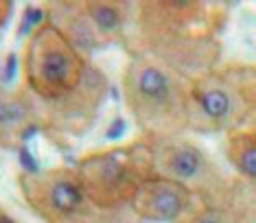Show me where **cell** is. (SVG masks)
I'll return each instance as SVG.
<instances>
[{
	"mask_svg": "<svg viewBox=\"0 0 256 223\" xmlns=\"http://www.w3.org/2000/svg\"><path fill=\"white\" fill-rule=\"evenodd\" d=\"M86 79L79 50L55 24H44L26 48V84L46 101L68 96Z\"/></svg>",
	"mask_w": 256,
	"mask_h": 223,
	"instance_id": "obj_2",
	"label": "cell"
},
{
	"mask_svg": "<svg viewBox=\"0 0 256 223\" xmlns=\"http://www.w3.org/2000/svg\"><path fill=\"white\" fill-rule=\"evenodd\" d=\"M4 7H7V4H0V9H4Z\"/></svg>",
	"mask_w": 256,
	"mask_h": 223,
	"instance_id": "obj_17",
	"label": "cell"
},
{
	"mask_svg": "<svg viewBox=\"0 0 256 223\" xmlns=\"http://www.w3.org/2000/svg\"><path fill=\"white\" fill-rule=\"evenodd\" d=\"M86 18L101 35H116L125 24V16L114 2H86Z\"/></svg>",
	"mask_w": 256,
	"mask_h": 223,
	"instance_id": "obj_9",
	"label": "cell"
},
{
	"mask_svg": "<svg viewBox=\"0 0 256 223\" xmlns=\"http://www.w3.org/2000/svg\"><path fill=\"white\" fill-rule=\"evenodd\" d=\"M132 206L144 221L173 223L190 208V190L168 178H147L136 186Z\"/></svg>",
	"mask_w": 256,
	"mask_h": 223,
	"instance_id": "obj_6",
	"label": "cell"
},
{
	"mask_svg": "<svg viewBox=\"0 0 256 223\" xmlns=\"http://www.w3.org/2000/svg\"><path fill=\"white\" fill-rule=\"evenodd\" d=\"M31 118V108L22 98H0V134L22 132Z\"/></svg>",
	"mask_w": 256,
	"mask_h": 223,
	"instance_id": "obj_10",
	"label": "cell"
},
{
	"mask_svg": "<svg viewBox=\"0 0 256 223\" xmlns=\"http://www.w3.org/2000/svg\"><path fill=\"white\" fill-rule=\"evenodd\" d=\"M44 20V11L40 7H33V4H28L24 9V14H22V20H20V28H18V38H24L33 31L36 26L42 24Z\"/></svg>",
	"mask_w": 256,
	"mask_h": 223,
	"instance_id": "obj_11",
	"label": "cell"
},
{
	"mask_svg": "<svg viewBox=\"0 0 256 223\" xmlns=\"http://www.w3.org/2000/svg\"><path fill=\"white\" fill-rule=\"evenodd\" d=\"M156 164L162 171V178L176 180V182H188L200 180L206 173V158L202 149L190 142H168L162 146L160 156L156 154Z\"/></svg>",
	"mask_w": 256,
	"mask_h": 223,
	"instance_id": "obj_7",
	"label": "cell"
},
{
	"mask_svg": "<svg viewBox=\"0 0 256 223\" xmlns=\"http://www.w3.org/2000/svg\"><path fill=\"white\" fill-rule=\"evenodd\" d=\"M125 98L138 127L151 138H171L188 125V94L168 68L136 60L125 72Z\"/></svg>",
	"mask_w": 256,
	"mask_h": 223,
	"instance_id": "obj_1",
	"label": "cell"
},
{
	"mask_svg": "<svg viewBox=\"0 0 256 223\" xmlns=\"http://www.w3.org/2000/svg\"><path fill=\"white\" fill-rule=\"evenodd\" d=\"M18 160L22 164V168H24V173L26 175H36L40 173V166H38V160H36V156L28 151V146L26 144H20L18 146Z\"/></svg>",
	"mask_w": 256,
	"mask_h": 223,
	"instance_id": "obj_12",
	"label": "cell"
},
{
	"mask_svg": "<svg viewBox=\"0 0 256 223\" xmlns=\"http://www.w3.org/2000/svg\"><path fill=\"white\" fill-rule=\"evenodd\" d=\"M31 186H24V195L28 197L33 210H38L50 223H72L86 214L88 204H92L84 192V186L77 175L68 171H48L46 175H22Z\"/></svg>",
	"mask_w": 256,
	"mask_h": 223,
	"instance_id": "obj_4",
	"label": "cell"
},
{
	"mask_svg": "<svg viewBox=\"0 0 256 223\" xmlns=\"http://www.w3.org/2000/svg\"><path fill=\"white\" fill-rule=\"evenodd\" d=\"M125 132H127L125 118H123V116H116V118L106 127V138L108 140H118V138L125 136Z\"/></svg>",
	"mask_w": 256,
	"mask_h": 223,
	"instance_id": "obj_15",
	"label": "cell"
},
{
	"mask_svg": "<svg viewBox=\"0 0 256 223\" xmlns=\"http://www.w3.org/2000/svg\"><path fill=\"white\" fill-rule=\"evenodd\" d=\"M186 223H230V221H228V216L224 212H219V210H204V212L195 214L193 219Z\"/></svg>",
	"mask_w": 256,
	"mask_h": 223,
	"instance_id": "obj_13",
	"label": "cell"
},
{
	"mask_svg": "<svg viewBox=\"0 0 256 223\" xmlns=\"http://www.w3.org/2000/svg\"><path fill=\"white\" fill-rule=\"evenodd\" d=\"M252 98H246L241 86L232 79H226L224 74H206L200 81H195L188 92V110H197L210 122L212 129H228L243 122L246 103Z\"/></svg>",
	"mask_w": 256,
	"mask_h": 223,
	"instance_id": "obj_5",
	"label": "cell"
},
{
	"mask_svg": "<svg viewBox=\"0 0 256 223\" xmlns=\"http://www.w3.org/2000/svg\"><path fill=\"white\" fill-rule=\"evenodd\" d=\"M0 223H16V221L11 219V216H7V214H2V212H0Z\"/></svg>",
	"mask_w": 256,
	"mask_h": 223,
	"instance_id": "obj_16",
	"label": "cell"
},
{
	"mask_svg": "<svg viewBox=\"0 0 256 223\" xmlns=\"http://www.w3.org/2000/svg\"><path fill=\"white\" fill-rule=\"evenodd\" d=\"M18 77V52H9L4 60V70H2V81L4 84H14Z\"/></svg>",
	"mask_w": 256,
	"mask_h": 223,
	"instance_id": "obj_14",
	"label": "cell"
},
{
	"mask_svg": "<svg viewBox=\"0 0 256 223\" xmlns=\"http://www.w3.org/2000/svg\"><path fill=\"white\" fill-rule=\"evenodd\" d=\"M136 149V146H134ZM134 149H114L88 156L79 162L77 178L86 197L98 208H118L130 202L136 186L149 175L140 166V154Z\"/></svg>",
	"mask_w": 256,
	"mask_h": 223,
	"instance_id": "obj_3",
	"label": "cell"
},
{
	"mask_svg": "<svg viewBox=\"0 0 256 223\" xmlns=\"http://www.w3.org/2000/svg\"><path fill=\"white\" fill-rule=\"evenodd\" d=\"M228 156L236 171L248 180H254L256 175V146H254V134L241 132L234 134L228 140Z\"/></svg>",
	"mask_w": 256,
	"mask_h": 223,
	"instance_id": "obj_8",
	"label": "cell"
}]
</instances>
